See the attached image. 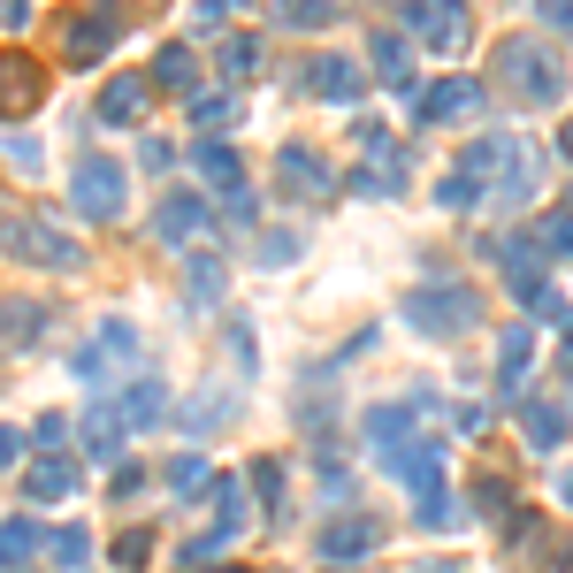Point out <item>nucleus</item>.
<instances>
[{
  "instance_id": "f257e3e1",
  "label": "nucleus",
  "mask_w": 573,
  "mask_h": 573,
  "mask_svg": "<svg viewBox=\"0 0 573 573\" xmlns=\"http://www.w3.org/2000/svg\"><path fill=\"white\" fill-rule=\"evenodd\" d=\"M0 253L23 261V268H54V276H77L85 268V245L38 214H0Z\"/></svg>"
},
{
  "instance_id": "f03ea898",
  "label": "nucleus",
  "mask_w": 573,
  "mask_h": 573,
  "mask_svg": "<svg viewBox=\"0 0 573 573\" xmlns=\"http://www.w3.org/2000/svg\"><path fill=\"white\" fill-rule=\"evenodd\" d=\"M482 321V298L466 284H429L406 298V329H421V337H451V329H474Z\"/></svg>"
},
{
  "instance_id": "7ed1b4c3",
  "label": "nucleus",
  "mask_w": 573,
  "mask_h": 573,
  "mask_svg": "<svg viewBox=\"0 0 573 573\" xmlns=\"http://www.w3.org/2000/svg\"><path fill=\"white\" fill-rule=\"evenodd\" d=\"M497 69H505V77H513V92H520V100H536V108H551V100L566 92V69H559V54H551V46H536V38H513Z\"/></svg>"
},
{
  "instance_id": "20e7f679",
  "label": "nucleus",
  "mask_w": 573,
  "mask_h": 573,
  "mask_svg": "<svg viewBox=\"0 0 573 573\" xmlns=\"http://www.w3.org/2000/svg\"><path fill=\"white\" fill-rule=\"evenodd\" d=\"M69 191H77V207H85L92 222H115V214H123V199H131V176H123V161L85 153V161H77V176H69Z\"/></svg>"
},
{
  "instance_id": "39448f33",
  "label": "nucleus",
  "mask_w": 573,
  "mask_h": 573,
  "mask_svg": "<svg viewBox=\"0 0 573 573\" xmlns=\"http://www.w3.org/2000/svg\"><path fill=\"white\" fill-rule=\"evenodd\" d=\"M139 352H145V337L131 329V321H100V337H92V344H77V375H85V383H108V375H115V367H131Z\"/></svg>"
},
{
  "instance_id": "423d86ee",
  "label": "nucleus",
  "mask_w": 573,
  "mask_h": 573,
  "mask_svg": "<svg viewBox=\"0 0 573 573\" xmlns=\"http://www.w3.org/2000/svg\"><path fill=\"white\" fill-rule=\"evenodd\" d=\"M344 191H367V199H390V191H406V145H390L383 131H367V168H352V176H337Z\"/></svg>"
},
{
  "instance_id": "0eeeda50",
  "label": "nucleus",
  "mask_w": 573,
  "mask_h": 573,
  "mask_svg": "<svg viewBox=\"0 0 573 573\" xmlns=\"http://www.w3.org/2000/svg\"><path fill=\"white\" fill-rule=\"evenodd\" d=\"M38 100H46V69H38L31 54H0V123L31 115Z\"/></svg>"
},
{
  "instance_id": "6e6552de",
  "label": "nucleus",
  "mask_w": 573,
  "mask_h": 573,
  "mask_svg": "<svg viewBox=\"0 0 573 573\" xmlns=\"http://www.w3.org/2000/svg\"><path fill=\"white\" fill-rule=\"evenodd\" d=\"M276 176H284L290 191H306V199H329V191H337V168H329L313 145H284V153H276Z\"/></svg>"
},
{
  "instance_id": "1a4fd4ad",
  "label": "nucleus",
  "mask_w": 573,
  "mask_h": 573,
  "mask_svg": "<svg viewBox=\"0 0 573 573\" xmlns=\"http://www.w3.org/2000/svg\"><path fill=\"white\" fill-rule=\"evenodd\" d=\"M406 23H414L429 46H459V38H466V0H414Z\"/></svg>"
},
{
  "instance_id": "9d476101",
  "label": "nucleus",
  "mask_w": 573,
  "mask_h": 573,
  "mask_svg": "<svg viewBox=\"0 0 573 573\" xmlns=\"http://www.w3.org/2000/svg\"><path fill=\"white\" fill-rule=\"evenodd\" d=\"M108 46H115V15H92V8L85 15H62V54L69 62H100Z\"/></svg>"
},
{
  "instance_id": "9b49d317",
  "label": "nucleus",
  "mask_w": 573,
  "mask_h": 573,
  "mask_svg": "<svg viewBox=\"0 0 573 573\" xmlns=\"http://www.w3.org/2000/svg\"><path fill=\"white\" fill-rule=\"evenodd\" d=\"M108 406H115V421H123V429H153V421L168 414V390H161L153 375H131V383H123Z\"/></svg>"
},
{
  "instance_id": "f8f14e48",
  "label": "nucleus",
  "mask_w": 573,
  "mask_h": 573,
  "mask_svg": "<svg viewBox=\"0 0 573 573\" xmlns=\"http://www.w3.org/2000/svg\"><path fill=\"white\" fill-rule=\"evenodd\" d=\"M497 176H505V184H497V199H505V207H528V199H536V184H543V161H536V153H528L520 139H505V161H497Z\"/></svg>"
},
{
  "instance_id": "ddd939ff",
  "label": "nucleus",
  "mask_w": 573,
  "mask_h": 573,
  "mask_svg": "<svg viewBox=\"0 0 573 573\" xmlns=\"http://www.w3.org/2000/svg\"><path fill=\"white\" fill-rule=\"evenodd\" d=\"M46 337V306L38 298H0V352H31Z\"/></svg>"
},
{
  "instance_id": "4468645a",
  "label": "nucleus",
  "mask_w": 573,
  "mask_h": 573,
  "mask_svg": "<svg viewBox=\"0 0 573 573\" xmlns=\"http://www.w3.org/2000/svg\"><path fill=\"white\" fill-rule=\"evenodd\" d=\"M199 230H207V207H199L191 191H168L161 214H153V238H161V245H184V238H199Z\"/></svg>"
},
{
  "instance_id": "2eb2a0df",
  "label": "nucleus",
  "mask_w": 573,
  "mask_h": 573,
  "mask_svg": "<svg viewBox=\"0 0 573 573\" xmlns=\"http://www.w3.org/2000/svg\"><path fill=\"white\" fill-rule=\"evenodd\" d=\"M474 108H482V85H474V77H443L436 92H421V115H429V123H459V115H474Z\"/></svg>"
},
{
  "instance_id": "dca6fc26",
  "label": "nucleus",
  "mask_w": 573,
  "mask_h": 573,
  "mask_svg": "<svg viewBox=\"0 0 573 573\" xmlns=\"http://www.w3.org/2000/svg\"><path fill=\"white\" fill-rule=\"evenodd\" d=\"M390 474L414 489V497H429V489H443V451L436 443H414V451H390Z\"/></svg>"
},
{
  "instance_id": "f3484780",
  "label": "nucleus",
  "mask_w": 573,
  "mask_h": 573,
  "mask_svg": "<svg viewBox=\"0 0 573 573\" xmlns=\"http://www.w3.org/2000/svg\"><path fill=\"white\" fill-rule=\"evenodd\" d=\"M375 69H383V85H390L398 100H406V92H421V77H414V46H406L398 31H383V38H375Z\"/></svg>"
},
{
  "instance_id": "a211bd4d",
  "label": "nucleus",
  "mask_w": 573,
  "mask_h": 573,
  "mask_svg": "<svg viewBox=\"0 0 573 573\" xmlns=\"http://www.w3.org/2000/svg\"><path fill=\"white\" fill-rule=\"evenodd\" d=\"M69 489H77V466H69V459H38V466L23 474V497H31V505H62Z\"/></svg>"
},
{
  "instance_id": "6ab92c4d",
  "label": "nucleus",
  "mask_w": 573,
  "mask_h": 573,
  "mask_svg": "<svg viewBox=\"0 0 573 573\" xmlns=\"http://www.w3.org/2000/svg\"><path fill=\"white\" fill-rule=\"evenodd\" d=\"M145 100H153V85H145V77H115V85L100 92V123H139Z\"/></svg>"
},
{
  "instance_id": "aec40b11",
  "label": "nucleus",
  "mask_w": 573,
  "mask_h": 573,
  "mask_svg": "<svg viewBox=\"0 0 573 573\" xmlns=\"http://www.w3.org/2000/svg\"><path fill=\"white\" fill-rule=\"evenodd\" d=\"M313 92L321 100H360V62L352 54H321L313 62Z\"/></svg>"
},
{
  "instance_id": "412c9836",
  "label": "nucleus",
  "mask_w": 573,
  "mask_h": 573,
  "mask_svg": "<svg viewBox=\"0 0 573 573\" xmlns=\"http://www.w3.org/2000/svg\"><path fill=\"white\" fill-rule=\"evenodd\" d=\"M520 429H528V443H536V451H559V443H566V414H559V406H543V398H528Z\"/></svg>"
},
{
  "instance_id": "4be33fe9",
  "label": "nucleus",
  "mask_w": 573,
  "mask_h": 573,
  "mask_svg": "<svg viewBox=\"0 0 573 573\" xmlns=\"http://www.w3.org/2000/svg\"><path fill=\"white\" fill-rule=\"evenodd\" d=\"M85 451H92V459H123V421H115V406H92V414H85Z\"/></svg>"
},
{
  "instance_id": "5701e85b",
  "label": "nucleus",
  "mask_w": 573,
  "mask_h": 573,
  "mask_svg": "<svg viewBox=\"0 0 573 573\" xmlns=\"http://www.w3.org/2000/svg\"><path fill=\"white\" fill-rule=\"evenodd\" d=\"M375 536H383L375 520H337V528L321 536V551H329V559H360V551H375Z\"/></svg>"
},
{
  "instance_id": "b1692460",
  "label": "nucleus",
  "mask_w": 573,
  "mask_h": 573,
  "mask_svg": "<svg viewBox=\"0 0 573 573\" xmlns=\"http://www.w3.org/2000/svg\"><path fill=\"white\" fill-rule=\"evenodd\" d=\"M153 77H161L168 92H191V77H199V62H191V46H161V54H153Z\"/></svg>"
},
{
  "instance_id": "393cba45",
  "label": "nucleus",
  "mask_w": 573,
  "mask_h": 573,
  "mask_svg": "<svg viewBox=\"0 0 573 573\" xmlns=\"http://www.w3.org/2000/svg\"><path fill=\"white\" fill-rule=\"evenodd\" d=\"M505 268H513V290H520V298H543V261H536L528 245H505Z\"/></svg>"
},
{
  "instance_id": "a878e982",
  "label": "nucleus",
  "mask_w": 573,
  "mask_h": 573,
  "mask_svg": "<svg viewBox=\"0 0 573 573\" xmlns=\"http://www.w3.org/2000/svg\"><path fill=\"white\" fill-rule=\"evenodd\" d=\"M528 360H536V337H528V329H505V344H497V375H505V383H520V367H528Z\"/></svg>"
},
{
  "instance_id": "bb28decb",
  "label": "nucleus",
  "mask_w": 573,
  "mask_h": 573,
  "mask_svg": "<svg viewBox=\"0 0 573 573\" xmlns=\"http://www.w3.org/2000/svg\"><path fill=\"white\" fill-rule=\"evenodd\" d=\"M191 161H199V176H207V184H238V153H230L222 139H207Z\"/></svg>"
},
{
  "instance_id": "cd10ccee",
  "label": "nucleus",
  "mask_w": 573,
  "mask_h": 573,
  "mask_svg": "<svg viewBox=\"0 0 573 573\" xmlns=\"http://www.w3.org/2000/svg\"><path fill=\"white\" fill-rule=\"evenodd\" d=\"M31 551H38V528H31V520H8V528H0V566H23Z\"/></svg>"
},
{
  "instance_id": "c85d7f7f",
  "label": "nucleus",
  "mask_w": 573,
  "mask_h": 573,
  "mask_svg": "<svg viewBox=\"0 0 573 573\" xmlns=\"http://www.w3.org/2000/svg\"><path fill=\"white\" fill-rule=\"evenodd\" d=\"M184 290H191L199 306H214V298H222V261H207V253H199V261H191V276H184Z\"/></svg>"
},
{
  "instance_id": "c756f323",
  "label": "nucleus",
  "mask_w": 573,
  "mask_h": 573,
  "mask_svg": "<svg viewBox=\"0 0 573 573\" xmlns=\"http://www.w3.org/2000/svg\"><path fill=\"white\" fill-rule=\"evenodd\" d=\"M406 429H414V406H375V414H367V436H375V443H398Z\"/></svg>"
},
{
  "instance_id": "7c9ffc66",
  "label": "nucleus",
  "mask_w": 573,
  "mask_h": 573,
  "mask_svg": "<svg viewBox=\"0 0 573 573\" xmlns=\"http://www.w3.org/2000/svg\"><path fill=\"white\" fill-rule=\"evenodd\" d=\"M199 482H207V459H199V451L168 459V489H176V497H184V489H199Z\"/></svg>"
},
{
  "instance_id": "2f4dec72",
  "label": "nucleus",
  "mask_w": 573,
  "mask_h": 573,
  "mask_svg": "<svg viewBox=\"0 0 573 573\" xmlns=\"http://www.w3.org/2000/svg\"><path fill=\"white\" fill-rule=\"evenodd\" d=\"M222 69H230V77H253V69H261V46H253V38H230V46H222Z\"/></svg>"
},
{
  "instance_id": "473e14b6",
  "label": "nucleus",
  "mask_w": 573,
  "mask_h": 573,
  "mask_svg": "<svg viewBox=\"0 0 573 573\" xmlns=\"http://www.w3.org/2000/svg\"><path fill=\"white\" fill-rule=\"evenodd\" d=\"M253 489H261V505L276 513V497H284V466H276V459H261V466H253Z\"/></svg>"
},
{
  "instance_id": "72a5a7b5",
  "label": "nucleus",
  "mask_w": 573,
  "mask_h": 573,
  "mask_svg": "<svg viewBox=\"0 0 573 573\" xmlns=\"http://www.w3.org/2000/svg\"><path fill=\"white\" fill-rule=\"evenodd\" d=\"M284 23H298V31H313V23H329V0H290Z\"/></svg>"
},
{
  "instance_id": "f704fd0d",
  "label": "nucleus",
  "mask_w": 573,
  "mask_h": 573,
  "mask_svg": "<svg viewBox=\"0 0 573 573\" xmlns=\"http://www.w3.org/2000/svg\"><path fill=\"white\" fill-rule=\"evenodd\" d=\"M191 123H207V131H214V123H230V100H214V92H199V100H191Z\"/></svg>"
},
{
  "instance_id": "c9c22d12",
  "label": "nucleus",
  "mask_w": 573,
  "mask_h": 573,
  "mask_svg": "<svg viewBox=\"0 0 573 573\" xmlns=\"http://www.w3.org/2000/svg\"><path fill=\"white\" fill-rule=\"evenodd\" d=\"M443 207H474L482 199V184H466V176H443V191H436Z\"/></svg>"
},
{
  "instance_id": "e433bc0d",
  "label": "nucleus",
  "mask_w": 573,
  "mask_h": 573,
  "mask_svg": "<svg viewBox=\"0 0 573 573\" xmlns=\"http://www.w3.org/2000/svg\"><path fill=\"white\" fill-rule=\"evenodd\" d=\"M85 551H92V543H85V528H69V536H54V559H62V566H85Z\"/></svg>"
},
{
  "instance_id": "4c0bfd02",
  "label": "nucleus",
  "mask_w": 573,
  "mask_h": 573,
  "mask_svg": "<svg viewBox=\"0 0 573 573\" xmlns=\"http://www.w3.org/2000/svg\"><path fill=\"white\" fill-rule=\"evenodd\" d=\"M245 0H199V31H222V15H238Z\"/></svg>"
},
{
  "instance_id": "58836bf2",
  "label": "nucleus",
  "mask_w": 573,
  "mask_h": 573,
  "mask_svg": "<svg viewBox=\"0 0 573 573\" xmlns=\"http://www.w3.org/2000/svg\"><path fill=\"white\" fill-rule=\"evenodd\" d=\"M528 15H543V23H566V31H573V0H528Z\"/></svg>"
},
{
  "instance_id": "ea45409f",
  "label": "nucleus",
  "mask_w": 573,
  "mask_h": 573,
  "mask_svg": "<svg viewBox=\"0 0 573 573\" xmlns=\"http://www.w3.org/2000/svg\"><path fill=\"white\" fill-rule=\"evenodd\" d=\"M222 214H230V222H261V199H253V191H230V207H222Z\"/></svg>"
},
{
  "instance_id": "a19ab883",
  "label": "nucleus",
  "mask_w": 573,
  "mask_h": 573,
  "mask_svg": "<svg viewBox=\"0 0 573 573\" xmlns=\"http://www.w3.org/2000/svg\"><path fill=\"white\" fill-rule=\"evenodd\" d=\"M145 551H153L145 536H123V543H115V566H145Z\"/></svg>"
},
{
  "instance_id": "79ce46f5",
  "label": "nucleus",
  "mask_w": 573,
  "mask_h": 573,
  "mask_svg": "<svg viewBox=\"0 0 573 573\" xmlns=\"http://www.w3.org/2000/svg\"><path fill=\"white\" fill-rule=\"evenodd\" d=\"M145 168H176V145H168V139H145Z\"/></svg>"
},
{
  "instance_id": "37998d69",
  "label": "nucleus",
  "mask_w": 573,
  "mask_h": 573,
  "mask_svg": "<svg viewBox=\"0 0 573 573\" xmlns=\"http://www.w3.org/2000/svg\"><path fill=\"white\" fill-rule=\"evenodd\" d=\"M543 245H573V214H559V222H543Z\"/></svg>"
},
{
  "instance_id": "c03bdc74",
  "label": "nucleus",
  "mask_w": 573,
  "mask_h": 573,
  "mask_svg": "<svg viewBox=\"0 0 573 573\" xmlns=\"http://www.w3.org/2000/svg\"><path fill=\"white\" fill-rule=\"evenodd\" d=\"M15 451H23V436H15V429H0V474L15 466Z\"/></svg>"
},
{
  "instance_id": "a18cd8bd",
  "label": "nucleus",
  "mask_w": 573,
  "mask_h": 573,
  "mask_svg": "<svg viewBox=\"0 0 573 573\" xmlns=\"http://www.w3.org/2000/svg\"><path fill=\"white\" fill-rule=\"evenodd\" d=\"M0 23H23V0H0Z\"/></svg>"
},
{
  "instance_id": "49530a36",
  "label": "nucleus",
  "mask_w": 573,
  "mask_h": 573,
  "mask_svg": "<svg viewBox=\"0 0 573 573\" xmlns=\"http://www.w3.org/2000/svg\"><path fill=\"white\" fill-rule=\"evenodd\" d=\"M566 153H573V123H566Z\"/></svg>"
},
{
  "instance_id": "de8ad7c7",
  "label": "nucleus",
  "mask_w": 573,
  "mask_h": 573,
  "mask_svg": "<svg viewBox=\"0 0 573 573\" xmlns=\"http://www.w3.org/2000/svg\"><path fill=\"white\" fill-rule=\"evenodd\" d=\"M566 505H573V482H566Z\"/></svg>"
},
{
  "instance_id": "09e8293b",
  "label": "nucleus",
  "mask_w": 573,
  "mask_h": 573,
  "mask_svg": "<svg viewBox=\"0 0 573 573\" xmlns=\"http://www.w3.org/2000/svg\"><path fill=\"white\" fill-rule=\"evenodd\" d=\"M222 573H238V566H222Z\"/></svg>"
}]
</instances>
